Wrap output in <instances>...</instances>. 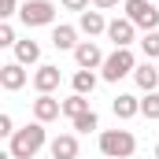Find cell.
<instances>
[{
    "instance_id": "cell-21",
    "label": "cell",
    "mask_w": 159,
    "mask_h": 159,
    "mask_svg": "<svg viewBox=\"0 0 159 159\" xmlns=\"http://www.w3.org/2000/svg\"><path fill=\"white\" fill-rule=\"evenodd\" d=\"M141 115H144V119H159V93H148V96L141 100Z\"/></svg>"
},
{
    "instance_id": "cell-2",
    "label": "cell",
    "mask_w": 159,
    "mask_h": 159,
    "mask_svg": "<svg viewBox=\"0 0 159 159\" xmlns=\"http://www.w3.org/2000/svg\"><path fill=\"white\" fill-rule=\"evenodd\" d=\"M137 148V137L129 129H104L100 133V152L107 159H129Z\"/></svg>"
},
{
    "instance_id": "cell-23",
    "label": "cell",
    "mask_w": 159,
    "mask_h": 159,
    "mask_svg": "<svg viewBox=\"0 0 159 159\" xmlns=\"http://www.w3.org/2000/svg\"><path fill=\"white\" fill-rule=\"evenodd\" d=\"M11 15H19V0H0V19L7 22Z\"/></svg>"
},
{
    "instance_id": "cell-25",
    "label": "cell",
    "mask_w": 159,
    "mask_h": 159,
    "mask_svg": "<svg viewBox=\"0 0 159 159\" xmlns=\"http://www.w3.org/2000/svg\"><path fill=\"white\" fill-rule=\"evenodd\" d=\"M63 7H67V11H89V0H63Z\"/></svg>"
},
{
    "instance_id": "cell-4",
    "label": "cell",
    "mask_w": 159,
    "mask_h": 159,
    "mask_svg": "<svg viewBox=\"0 0 159 159\" xmlns=\"http://www.w3.org/2000/svg\"><path fill=\"white\" fill-rule=\"evenodd\" d=\"M137 70V59H133V52L129 48H115L107 59H104V67H100V78L104 81H119L126 74H133Z\"/></svg>"
},
{
    "instance_id": "cell-5",
    "label": "cell",
    "mask_w": 159,
    "mask_h": 159,
    "mask_svg": "<svg viewBox=\"0 0 159 159\" xmlns=\"http://www.w3.org/2000/svg\"><path fill=\"white\" fill-rule=\"evenodd\" d=\"M19 19L26 26H52L56 22V4L52 0H26L19 7Z\"/></svg>"
},
{
    "instance_id": "cell-11",
    "label": "cell",
    "mask_w": 159,
    "mask_h": 159,
    "mask_svg": "<svg viewBox=\"0 0 159 159\" xmlns=\"http://www.w3.org/2000/svg\"><path fill=\"white\" fill-rule=\"evenodd\" d=\"M26 78H30V74L22 70V63H4V67H0V85H4L7 93H19V89L26 85Z\"/></svg>"
},
{
    "instance_id": "cell-3",
    "label": "cell",
    "mask_w": 159,
    "mask_h": 159,
    "mask_svg": "<svg viewBox=\"0 0 159 159\" xmlns=\"http://www.w3.org/2000/svg\"><path fill=\"white\" fill-rule=\"evenodd\" d=\"M122 7H126V19H129L137 30H144V34L159 30V7L152 0H126Z\"/></svg>"
},
{
    "instance_id": "cell-6",
    "label": "cell",
    "mask_w": 159,
    "mask_h": 159,
    "mask_svg": "<svg viewBox=\"0 0 159 159\" xmlns=\"http://www.w3.org/2000/svg\"><path fill=\"white\" fill-rule=\"evenodd\" d=\"M104 52H100V44L96 41H81L78 48H74V63H78V70H96V67H104Z\"/></svg>"
},
{
    "instance_id": "cell-15",
    "label": "cell",
    "mask_w": 159,
    "mask_h": 159,
    "mask_svg": "<svg viewBox=\"0 0 159 159\" xmlns=\"http://www.w3.org/2000/svg\"><path fill=\"white\" fill-rule=\"evenodd\" d=\"M52 44H56L59 52H74V48L81 44L78 30H74V26H56V30H52Z\"/></svg>"
},
{
    "instance_id": "cell-16",
    "label": "cell",
    "mask_w": 159,
    "mask_h": 159,
    "mask_svg": "<svg viewBox=\"0 0 159 159\" xmlns=\"http://www.w3.org/2000/svg\"><path fill=\"white\" fill-rule=\"evenodd\" d=\"M41 59V44L30 37H22L19 44H15V63H22V67H30V63H37Z\"/></svg>"
},
{
    "instance_id": "cell-20",
    "label": "cell",
    "mask_w": 159,
    "mask_h": 159,
    "mask_svg": "<svg viewBox=\"0 0 159 159\" xmlns=\"http://www.w3.org/2000/svg\"><path fill=\"white\" fill-rule=\"evenodd\" d=\"M141 52H144V59H159V30L141 37Z\"/></svg>"
},
{
    "instance_id": "cell-26",
    "label": "cell",
    "mask_w": 159,
    "mask_h": 159,
    "mask_svg": "<svg viewBox=\"0 0 159 159\" xmlns=\"http://www.w3.org/2000/svg\"><path fill=\"white\" fill-rule=\"evenodd\" d=\"M96 11H107V7H119V0H93Z\"/></svg>"
},
{
    "instance_id": "cell-10",
    "label": "cell",
    "mask_w": 159,
    "mask_h": 159,
    "mask_svg": "<svg viewBox=\"0 0 159 159\" xmlns=\"http://www.w3.org/2000/svg\"><path fill=\"white\" fill-rule=\"evenodd\" d=\"M133 81H137V89H144V93H156V85H159V63H152V59L137 63Z\"/></svg>"
},
{
    "instance_id": "cell-22",
    "label": "cell",
    "mask_w": 159,
    "mask_h": 159,
    "mask_svg": "<svg viewBox=\"0 0 159 159\" xmlns=\"http://www.w3.org/2000/svg\"><path fill=\"white\" fill-rule=\"evenodd\" d=\"M0 44H4V48H15V44H19L15 26H11V22H0Z\"/></svg>"
},
{
    "instance_id": "cell-12",
    "label": "cell",
    "mask_w": 159,
    "mask_h": 159,
    "mask_svg": "<svg viewBox=\"0 0 159 159\" xmlns=\"http://www.w3.org/2000/svg\"><path fill=\"white\" fill-rule=\"evenodd\" d=\"M52 159H78V137L74 133H59L52 144H48Z\"/></svg>"
},
{
    "instance_id": "cell-14",
    "label": "cell",
    "mask_w": 159,
    "mask_h": 159,
    "mask_svg": "<svg viewBox=\"0 0 159 159\" xmlns=\"http://www.w3.org/2000/svg\"><path fill=\"white\" fill-rule=\"evenodd\" d=\"M111 111H115V119H133V115H141V100L129 96V93H119L115 104H111Z\"/></svg>"
},
{
    "instance_id": "cell-8",
    "label": "cell",
    "mask_w": 159,
    "mask_h": 159,
    "mask_svg": "<svg viewBox=\"0 0 159 159\" xmlns=\"http://www.w3.org/2000/svg\"><path fill=\"white\" fill-rule=\"evenodd\" d=\"M63 115V100H56L52 93H41L37 100H34V119L37 122H52Z\"/></svg>"
},
{
    "instance_id": "cell-1",
    "label": "cell",
    "mask_w": 159,
    "mask_h": 159,
    "mask_svg": "<svg viewBox=\"0 0 159 159\" xmlns=\"http://www.w3.org/2000/svg\"><path fill=\"white\" fill-rule=\"evenodd\" d=\"M44 148V122H30V126H22V129H15V137H11V144H7V152L15 159H37V152Z\"/></svg>"
},
{
    "instance_id": "cell-9",
    "label": "cell",
    "mask_w": 159,
    "mask_h": 159,
    "mask_svg": "<svg viewBox=\"0 0 159 159\" xmlns=\"http://www.w3.org/2000/svg\"><path fill=\"white\" fill-rule=\"evenodd\" d=\"M34 89L41 93H56L59 89V67H52V63H41L37 70H34Z\"/></svg>"
},
{
    "instance_id": "cell-7",
    "label": "cell",
    "mask_w": 159,
    "mask_h": 159,
    "mask_svg": "<svg viewBox=\"0 0 159 159\" xmlns=\"http://www.w3.org/2000/svg\"><path fill=\"white\" fill-rule=\"evenodd\" d=\"M107 37H111L115 48H129L133 37H137V26H133L126 15H122V19H111V22H107Z\"/></svg>"
},
{
    "instance_id": "cell-27",
    "label": "cell",
    "mask_w": 159,
    "mask_h": 159,
    "mask_svg": "<svg viewBox=\"0 0 159 159\" xmlns=\"http://www.w3.org/2000/svg\"><path fill=\"white\" fill-rule=\"evenodd\" d=\"M156 159H159V144H156Z\"/></svg>"
},
{
    "instance_id": "cell-18",
    "label": "cell",
    "mask_w": 159,
    "mask_h": 159,
    "mask_svg": "<svg viewBox=\"0 0 159 159\" xmlns=\"http://www.w3.org/2000/svg\"><path fill=\"white\" fill-rule=\"evenodd\" d=\"M70 85H74V93H81V96H89V93L96 89V74H93V70H74V78H70Z\"/></svg>"
},
{
    "instance_id": "cell-24",
    "label": "cell",
    "mask_w": 159,
    "mask_h": 159,
    "mask_svg": "<svg viewBox=\"0 0 159 159\" xmlns=\"http://www.w3.org/2000/svg\"><path fill=\"white\" fill-rule=\"evenodd\" d=\"M0 137H15V122H11V115H0Z\"/></svg>"
},
{
    "instance_id": "cell-19",
    "label": "cell",
    "mask_w": 159,
    "mask_h": 159,
    "mask_svg": "<svg viewBox=\"0 0 159 159\" xmlns=\"http://www.w3.org/2000/svg\"><path fill=\"white\" fill-rule=\"evenodd\" d=\"M74 129H78V133H93V129H100V115H96V111L78 115V119H74Z\"/></svg>"
},
{
    "instance_id": "cell-13",
    "label": "cell",
    "mask_w": 159,
    "mask_h": 159,
    "mask_svg": "<svg viewBox=\"0 0 159 159\" xmlns=\"http://www.w3.org/2000/svg\"><path fill=\"white\" fill-rule=\"evenodd\" d=\"M78 30L81 34H89V37H96V34H107V19H104V11H81V19H78Z\"/></svg>"
},
{
    "instance_id": "cell-17",
    "label": "cell",
    "mask_w": 159,
    "mask_h": 159,
    "mask_svg": "<svg viewBox=\"0 0 159 159\" xmlns=\"http://www.w3.org/2000/svg\"><path fill=\"white\" fill-rule=\"evenodd\" d=\"M85 111H93V107H89V100H85L81 93H74V96H67V100H63V115H67L70 122L78 119V115H85Z\"/></svg>"
}]
</instances>
